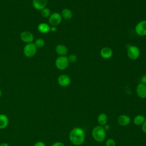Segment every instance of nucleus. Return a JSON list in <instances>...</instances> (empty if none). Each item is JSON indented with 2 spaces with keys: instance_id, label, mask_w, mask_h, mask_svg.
I'll return each instance as SVG.
<instances>
[{
  "instance_id": "1",
  "label": "nucleus",
  "mask_w": 146,
  "mask_h": 146,
  "mask_svg": "<svg viewBox=\"0 0 146 146\" xmlns=\"http://www.w3.org/2000/svg\"><path fill=\"white\" fill-rule=\"evenodd\" d=\"M69 139L74 145L79 146L82 145L85 140V133L80 127L74 128L69 133Z\"/></svg>"
},
{
  "instance_id": "2",
  "label": "nucleus",
  "mask_w": 146,
  "mask_h": 146,
  "mask_svg": "<svg viewBox=\"0 0 146 146\" xmlns=\"http://www.w3.org/2000/svg\"><path fill=\"white\" fill-rule=\"evenodd\" d=\"M92 136L93 139L97 142L101 143L103 141L106 137V132L103 126H95L92 130Z\"/></svg>"
},
{
  "instance_id": "3",
  "label": "nucleus",
  "mask_w": 146,
  "mask_h": 146,
  "mask_svg": "<svg viewBox=\"0 0 146 146\" xmlns=\"http://www.w3.org/2000/svg\"><path fill=\"white\" fill-rule=\"evenodd\" d=\"M37 51V48L35 47L34 43H27L23 48V54L27 58H31L34 56Z\"/></svg>"
},
{
  "instance_id": "4",
  "label": "nucleus",
  "mask_w": 146,
  "mask_h": 146,
  "mask_svg": "<svg viewBox=\"0 0 146 146\" xmlns=\"http://www.w3.org/2000/svg\"><path fill=\"white\" fill-rule=\"evenodd\" d=\"M55 63V66L58 69L63 70L67 68L69 64V62L67 56H59L56 58Z\"/></svg>"
},
{
  "instance_id": "5",
  "label": "nucleus",
  "mask_w": 146,
  "mask_h": 146,
  "mask_svg": "<svg viewBox=\"0 0 146 146\" xmlns=\"http://www.w3.org/2000/svg\"><path fill=\"white\" fill-rule=\"evenodd\" d=\"M127 55L129 59L136 60L140 56V50L136 46H131L127 50Z\"/></svg>"
},
{
  "instance_id": "6",
  "label": "nucleus",
  "mask_w": 146,
  "mask_h": 146,
  "mask_svg": "<svg viewBox=\"0 0 146 146\" xmlns=\"http://www.w3.org/2000/svg\"><path fill=\"white\" fill-rule=\"evenodd\" d=\"M62 22V16L58 13H54L48 17V22L52 26H57Z\"/></svg>"
},
{
  "instance_id": "7",
  "label": "nucleus",
  "mask_w": 146,
  "mask_h": 146,
  "mask_svg": "<svg viewBox=\"0 0 146 146\" xmlns=\"http://www.w3.org/2000/svg\"><path fill=\"white\" fill-rule=\"evenodd\" d=\"M135 31L140 36L146 35V20H143L137 23L135 26Z\"/></svg>"
},
{
  "instance_id": "8",
  "label": "nucleus",
  "mask_w": 146,
  "mask_h": 146,
  "mask_svg": "<svg viewBox=\"0 0 146 146\" xmlns=\"http://www.w3.org/2000/svg\"><path fill=\"white\" fill-rule=\"evenodd\" d=\"M57 82L60 86L65 87L69 86L71 83V79L67 75L62 74L59 76Z\"/></svg>"
},
{
  "instance_id": "9",
  "label": "nucleus",
  "mask_w": 146,
  "mask_h": 146,
  "mask_svg": "<svg viewBox=\"0 0 146 146\" xmlns=\"http://www.w3.org/2000/svg\"><path fill=\"white\" fill-rule=\"evenodd\" d=\"M137 95L141 99L146 98V85L140 83L137 84L136 88Z\"/></svg>"
},
{
  "instance_id": "10",
  "label": "nucleus",
  "mask_w": 146,
  "mask_h": 146,
  "mask_svg": "<svg viewBox=\"0 0 146 146\" xmlns=\"http://www.w3.org/2000/svg\"><path fill=\"white\" fill-rule=\"evenodd\" d=\"M21 39L25 43H32L34 40V36L31 33L27 31H25L21 33L20 35Z\"/></svg>"
},
{
  "instance_id": "11",
  "label": "nucleus",
  "mask_w": 146,
  "mask_h": 146,
  "mask_svg": "<svg viewBox=\"0 0 146 146\" xmlns=\"http://www.w3.org/2000/svg\"><path fill=\"white\" fill-rule=\"evenodd\" d=\"M117 123L121 126H127L131 123V118L127 115H121L117 118Z\"/></svg>"
},
{
  "instance_id": "12",
  "label": "nucleus",
  "mask_w": 146,
  "mask_h": 146,
  "mask_svg": "<svg viewBox=\"0 0 146 146\" xmlns=\"http://www.w3.org/2000/svg\"><path fill=\"white\" fill-rule=\"evenodd\" d=\"M47 0H33V6L36 10H41L46 7Z\"/></svg>"
},
{
  "instance_id": "13",
  "label": "nucleus",
  "mask_w": 146,
  "mask_h": 146,
  "mask_svg": "<svg viewBox=\"0 0 146 146\" xmlns=\"http://www.w3.org/2000/svg\"><path fill=\"white\" fill-rule=\"evenodd\" d=\"M113 55L112 50L111 48L108 47H104L102 48L100 51V55L101 56L106 59H110L112 57Z\"/></svg>"
},
{
  "instance_id": "14",
  "label": "nucleus",
  "mask_w": 146,
  "mask_h": 146,
  "mask_svg": "<svg viewBox=\"0 0 146 146\" xmlns=\"http://www.w3.org/2000/svg\"><path fill=\"white\" fill-rule=\"evenodd\" d=\"M9 123V119L7 115L3 113H0V129L6 128Z\"/></svg>"
},
{
  "instance_id": "15",
  "label": "nucleus",
  "mask_w": 146,
  "mask_h": 146,
  "mask_svg": "<svg viewBox=\"0 0 146 146\" xmlns=\"http://www.w3.org/2000/svg\"><path fill=\"white\" fill-rule=\"evenodd\" d=\"M55 51L60 56H65L68 52V49L66 46L59 44L56 46Z\"/></svg>"
},
{
  "instance_id": "16",
  "label": "nucleus",
  "mask_w": 146,
  "mask_h": 146,
  "mask_svg": "<svg viewBox=\"0 0 146 146\" xmlns=\"http://www.w3.org/2000/svg\"><path fill=\"white\" fill-rule=\"evenodd\" d=\"M50 26L46 23H40L38 26V31L43 34H47L50 31Z\"/></svg>"
},
{
  "instance_id": "17",
  "label": "nucleus",
  "mask_w": 146,
  "mask_h": 146,
  "mask_svg": "<svg viewBox=\"0 0 146 146\" xmlns=\"http://www.w3.org/2000/svg\"><path fill=\"white\" fill-rule=\"evenodd\" d=\"M97 121L100 125L104 126L105 124H107V121H108L107 115L104 113H99L97 117Z\"/></svg>"
},
{
  "instance_id": "18",
  "label": "nucleus",
  "mask_w": 146,
  "mask_h": 146,
  "mask_svg": "<svg viewBox=\"0 0 146 146\" xmlns=\"http://www.w3.org/2000/svg\"><path fill=\"white\" fill-rule=\"evenodd\" d=\"M145 119V117L143 115H137L133 118V123L136 125H141Z\"/></svg>"
},
{
  "instance_id": "19",
  "label": "nucleus",
  "mask_w": 146,
  "mask_h": 146,
  "mask_svg": "<svg viewBox=\"0 0 146 146\" xmlns=\"http://www.w3.org/2000/svg\"><path fill=\"white\" fill-rule=\"evenodd\" d=\"M61 16L65 19H70L72 17V13L68 9H64L62 10Z\"/></svg>"
},
{
  "instance_id": "20",
  "label": "nucleus",
  "mask_w": 146,
  "mask_h": 146,
  "mask_svg": "<svg viewBox=\"0 0 146 146\" xmlns=\"http://www.w3.org/2000/svg\"><path fill=\"white\" fill-rule=\"evenodd\" d=\"M34 43L36 48H41L44 46L45 42L42 38H38L35 40Z\"/></svg>"
},
{
  "instance_id": "21",
  "label": "nucleus",
  "mask_w": 146,
  "mask_h": 146,
  "mask_svg": "<svg viewBox=\"0 0 146 146\" xmlns=\"http://www.w3.org/2000/svg\"><path fill=\"white\" fill-rule=\"evenodd\" d=\"M40 14L42 17L43 18H48L51 15V11L47 7H44V9H42L40 10Z\"/></svg>"
},
{
  "instance_id": "22",
  "label": "nucleus",
  "mask_w": 146,
  "mask_h": 146,
  "mask_svg": "<svg viewBox=\"0 0 146 146\" xmlns=\"http://www.w3.org/2000/svg\"><path fill=\"white\" fill-rule=\"evenodd\" d=\"M116 142L113 139H108L106 141V146H115Z\"/></svg>"
},
{
  "instance_id": "23",
  "label": "nucleus",
  "mask_w": 146,
  "mask_h": 146,
  "mask_svg": "<svg viewBox=\"0 0 146 146\" xmlns=\"http://www.w3.org/2000/svg\"><path fill=\"white\" fill-rule=\"evenodd\" d=\"M68 62H71V63H74L76 61L77 59V57L75 54H71L68 57H67Z\"/></svg>"
},
{
  "instance_id": "24",
  "label": "nucleus",
  "mask_w": 146,
  "mask_h": 146,
  "mask_svg": "<svg viewBox=\"0 0 146 146\" xmlns=\"http://www.w3.org/2000/svg\"><path fill=\"white\" fill-rule=\"evenodd\" d=\"M33 146H46V144L42 141H38L37 142H36Z\"/></svg>"
},
{
  "instance_id": "25",
  "label": "nucleus",
  "mask_w": 146,
  "mask_h": 146,
  "mask_svg": "<svg viewBox=\"0 0 146 146\" xmlns=\"http://www.w3.org/2000/svg\"><path fill=\"white\" fill-rule=\"evenodd\" d=\"M141 129H142V131L144 133H146V117H145V119L144 123L141 125Z\"/></svg>"
},
{
  "instance_id": "26",
  "label": "nucleus",
  "mask_w": 146,
  "mask_h": 146,
  "mask_svg": "<svg viewBox=\"0 0 146 146\" xmlns=\"http://www.w3.org/2000/svg\"><path fill=\"white\" fill-rule=\"evenodd\" d=\"M51 146H65L64 143L60 142V141H56Z\"/></svg>"
},
{
  "instance_id": "27",
  "label": "nucleus",
  "mask_w": 146,
  "mask_h": 146,
  "mask_svg": "<svg viewBox=\"0 0 146 146\" xmlns=\"http://www.w3.org/2000/svg\"><path fill=\"white\" fill-rule=\"evenodd\" d=\"M141 83L146 85V74L144 75L141 78Z\"/></svg>"
},
{
  "instance_id": "28",
  "label": "nucleus",
  "mask_w": 146,
  "mask_h": 146,
  "mask_svg": "<svg viewBox=\"0 0 146 146\" xmlns=\"http://www.w3.org/2000/svg\"><path fill=\"white\" fill-rule=\"evenodd\" d=\"M103 127H104V129L106 130V131H108V130L110 129V125L109 124H105V125L103 126Z\"/></svg>"
},
{
  "instance_id": "29",
  "label": "nucleus",
  "mask_w": 146,
  "mask_h": 146,
  "mask_svg": "<svg viewBox=\"0 0 146 146\" xmlns=\"http://www.w3.org/2000/svg\"><path fill=\"white\" fill-rule=\"evenodd\" d=\"M56 26H51L50 27V31H51L52 32H55V31H56Z\"/></svg>"
},
{
  "instance_id": "30",
  "label": "nucleus",
  "mask_w": 146,
  "mask_h": 146,
  "mask_svg": "<svg viewBox=\"0 0 146 146\" xmlns=\"http://www.w3.org/2000/svg\"><path fill=\"white\" fill-rule=\"evenodd\" d=\"M0 146H10V145L7 143H2L0 144Z\"/></svg>"
},
{
  "instance_id": "31",
  "label": "nucleus",
  "mask_w": 146,
  "mask_h": 146,
  "mask_svg": "<svg viewBox=\"0 0 146 146\" xmlns=\"http://www.w3.org/2000/svg\"><path fill=\"white\" fill-rule=\"evenodd\" d=\"M2 91L1 90H0V98L2 96Z\"/></svg>"
}]
</instances>
